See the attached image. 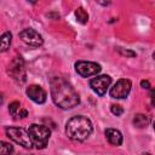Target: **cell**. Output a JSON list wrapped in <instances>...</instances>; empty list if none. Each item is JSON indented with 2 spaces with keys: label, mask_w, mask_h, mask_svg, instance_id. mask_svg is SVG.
Listing matches in <instances>:
<instances>
[{
  "label": "cell",
  "mask_w": 155,
  "mask_h": 155,
  "mask_svg": "<svg viewBox=\"0 0 155 155\" xmlns=\"http://www.w3.org/2000/svg\"><path fill=\"white\" fill-rule=\"evenodd\" d=\"M51 96L54 104L62 109H71L80 103V97L71 84L62 76H53L50 81Z\"/></svg>",
  "instance_id": "6da1fadb"
},
{
  "label": "cell",
  "mask_w": 155,
  "mask_h": 155,
  "mask_svg": "<svg viewBox=\"0 0 155 155\" xmlns=\"http://www.w3.org/2000/svg\"><path fill=\"white\" fill-rule=\"evenodd\" d=\"M93 131V126L90 119L82 115L73 116L70 120H68L65 125V133L67 136L76 142L86 140Z\"/></svg>",
  "instance_id": "7a4b0ae2"
},
{
  "label": "cell",
  "mask_w": 155,
  "mask_h": 155,
  "mask_svg": "<svg viewBox=\"0 0 155 155\" xmlns=\"http://www.w3.org/2000/svg\"><path fill=\"white\" fill-rule=\"evenodd\" d=\"M28 132H29V136L31 138L33 145H35L36 149L46 148L48 139H50V136H51V131L48 130V127H46L44 125L33 124L29 126Z\"/></svg>",
  "instance_id": "3957f363"
},
{
  "label": "cell",
  "mask_w": 155,
  "mask_h": 155,
  "mask_svg": "<svg viewBox=\"0 0 155 155\" xmlns=\"http://www.w3.org/2000/svg\"><path fill=\"white\" fill-rule=\"evenodd\" d=\"M6 134L15 143H17L24 148H31L33 147V142H31V138L29 136V132L22 127H13V126L7 127Z\"/></svg>",
  "instance_id": "277c9868"
},
{
  "label": "cell",
  "mask_w": 155,
  "mask_h": 155,
  "mask_svg": "<svg viewBox=\"0 0 155 155\" xmlns=\"http://www.w3.org/2000/svg\"><path fill=\"white\" fill-rule=\"evenodd\" d=\"M8 74L12 76V79L18 82L23 84L27 80V74H25V68H24V62L22 57H16L11 64L8 65Z\"/></svg>",
  "instance_id": "5b68a950"
},
{
  "label": "cell",
  "mask_w": 155,
  "mask_h": 155,
  "mask_svg": "<svg viewBox=\"0 0 155 155\" xmlns=\"http://www.w3.org/2000/svg\"><path fill=\"white\" fill-rule=\"evenodd\" d=\"M101 65L96 62H88V61H79L75 63V70L76 73L82 78H88L92 75H97L101 71Z\"/></svg>",
  "instance_id": "8992f818"
},
{
  "label": "cell",
  "mask_w": 155,
  "mask_h": 155,
  "mask_svg": "<svg viewBox=\"0 0 155 155\" xmlns=\"http://www.w3.org/2000/svg\"><path fill=\"white\" fill-rule=\"evenodd\" d=\"M131 87H132V84L128 79H120L110 88V96L113 98H116V99L125 98V97L128 96V93L131 91Z\"/></svg>",
  "instance_id": "52a82bcc"
},
{
  "label": "cell",
  "mask_w": 155,
  "mask_h": 155,
  "mask_svg": "<svg viewBox=\"0 0 155 155\" xmlns=\"http://www.w3.org/2000/svg\"><path fill=\"white\" fill-rule=\"evenodd\" d=\"M111 84V78L109 75H99V76H96L93 78L91 81H90V86L91 88L99 96H104L108 87L110 86Z\"/></svg>",
  "instance_id": "ba28073f"
},
{
  "label": "cell",
  "mask_w": 155,
  "mask_h": 155,
  "mask_svg": "<svg viewBox=\"0 0 155 155\" xmlns=\"http://www.w3.org/2000/svg\"><path fill=\"white\" fill-rule=\"evenodd\" d=\"M19 38L22 39V41H24L25 44H28L30 46H34V47H39L44 42L42 36L36 30H34L31 28H28V29L22 30L19 33Z\"/></svg>",
  "instance_id": "9c48e42d"
},
{
  "label": "cell",
  "mask_w": 155,
  "mask_h": 155,
  "mask_svg": "<svg viewBox=\"0 0 155 155\" xmlns=\"http://www.w3.org/2000/svg\"><path fill=\"white\" fill-rule=\"evenodd\" d=\"M25 92H27V96L33 102H35L38 104H42V103L46 102L47 94H46L45 90L41 86H39V85H30V86H28Z\"/></svg>",
  "instance_id": "30bf717a"
},
{
  "label": "cell",
  "mask_w": 155,
  "mask_h": 155,
  "mask_svg": "<svg viewBox=\"0 0 155 155\" xmlns=\"http://www.w3.org/2000/svg\"><path fill=\"white\" fill-rule=\"evenodd\" d=\"M108 142L115 147H119L122 144V134L120 131L115 130V128H107L104 132Z\"/></svg>",
  "instance_id": "8fae6325"
},
{
  "label": "cell",
  "mask_w": 155,
  "mask_h": 155,
  "mask_svg": "<svg viewBox=\"0 0 155 155\" xmlns=\"http://www.w3.org/2000/svg\"><path fill=\"white\" fill-rule=\"evenodd\" d=\"M8 111L13 116V119H24L28 115L27 109L22 108L19 102H12L8 105Z\"/></svg>",
  "instance_id": "7c38bea8"
},
{
  "label": "cell",
  "mask_w": 155,
  "mask_h": 155,
  "mask_svg": "<svg viewBox=\"0 0 155 155\" xmlns=\"http://www.w3.org/2000/svg\"><path fill=\"white\" fill-rule=\"evenodd\" d=\"M149 122H150V119L145 114H136L134 117H133V125L138 128L147 127L149 125Z\"/></svg>",
  "instance_id": "4fadbf2b"
},
{
  "label": "cell",
  "mask_w": 155,
  "mask_h": 155,
  "mask_svg": "<svg viewBox=\"0 0 155 155\" xmlns=\"http://www.w3.org/2000/svg\"><path fill=\"white\" fill-rule=\"evenodd\" d=\"M11 39H12V34L10 31H5L1 35V51L5 52L10 48L11 45Z\"/></svg>",
  "instance_id": "5bb4252c"
},
{
  "label": "cell",
  "mask_w": 155,
  "mask_h": 155,
  "mask_svg": "<svg viewBox=\"0 0 155 155\" xmlns=\"http://www.w3.org/2000/svg\"><path fill=\"white\" fill-rule=\"evenodd\" d=\"M75 16H76L78 22H80L81 24H86L87 21H88V15H87V12H86L82 7L76 8V11H75Z\"/></svg>",
  "instance_id": "9a60e30c"
},
{
  "label": "cell",
  "mask_w": 155,
  "mask_h": 155,
  "mask_svg": "<svg viewBox=\"0 0 155 155\" xmlns=\"http://www.w3.org/2000/svg\"><path fill=\"white\" fill-rule=\"evenodd\" d=\"M0 144H1V147H0V155H12L13 147L10 143H6V142L2 140Z\"/></svg>",
  "instance_id": "2e32d148"
},
{
  "label": "cell",
  "mask_w": 155,
  "mask_h": 155,
  "mask_svg": "<svg viewBox=\"0 0 155 155\" xmlns=\"http://www.w3.org/2000/svg\"><path fill=\"white\" fill-rule=\"evenodd\" d=\"M110 109H111V113H113L114 115H116V116H120V115L124 113V109H122V107H120L119 104H113Z\"/></svg>",
  "instance_id": "e0dca14e"
},
{
  "label": "cell",
  "mask_w": 155,
  "mask_h": 155,
  "mask_svg": "<svg viewBox=\"0 0 155 155\" xmlns=\"http://www.w3.org/2000/svg\"><path fill=\"white\" fill-rule=\"evenodd\" d=\"M120 52L124 54V56H128V57H134L136 56V53L134 52H132V51H128V50H120Z\"/></svg>",
  "instance_id": "ac0fdd59"
},
{
  "label": "cell",
  "mask_w": 155,
  "mask_h": 155,
  "mask_svg": "<svg viewBox=\"0 0 155 155\" xmlns=\"http://www.w3.org/2000/svg\"><path fill=\"white\" fill-rule=\"evenodd\" d=\"M140 86H142L143 88H150V87H151L148 80H142V81H140Z\"/></svg>",
  "instance_id": "d6986e66"
},
{
  "label": "cell",
  "mask_w": 155,
  "mask_h": 155,
  "mask_svg": "<svg viewBox=\"0 0 155 155\" xmlns=\"http://www.w3.org/2000/svg\"><path fill=\"white\" fill-rule=\"evenodd\" d=\"M142 155H151V154H150V153H143Z\"/></svg>",
  "instance_id": "ffe728a7"
},
{
  "label": "cell",
  "mask_w": 155,
  "mask_h": 155,
  "mask_svg": "<svg viewBox=\"0 0 155 155\" xmlns=\"http://www.w3.org/2000/svg\"><path fill=\"white\" fill-rule=\"evenodd\" d=\"M153 57H154V59H155V52H154V54H153Z\"/></svg>",
  "instance_id": "44dd1931"
},
{
  "label": "cell",
  "mask_w": 155,
  "mask_h": 155,
  "mask_svg": "<svg viewBox=\"0 0 155 155\" xmlns=\"http://www.w3.org/2000/svg\"><path fill=\"white\" fill-rule=\"evenodd\" d=\"M154 130H155V122H154Z\"/></svg>",
  "instance_id": "7402d4cb"
}]
</instances>
